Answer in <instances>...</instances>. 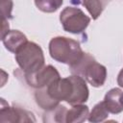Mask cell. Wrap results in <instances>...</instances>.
<instances>
[{
    "mask_svg": "<svg viewBox=\"0 0 123 123\" xmlns=\"http://www.w3.org/2000/svg\"><path fill=\"white\" fill-rule=\"evenodd\" d=\"M50 97L61 102L65 101L69 105L83 104L87 101L89 90L86 80L80 75L72 74L66 78H58L46 86Z\"/></svg>",
    "mask_w": 123,
    "mask_h": 123,
    "instance_id": "6da1fadb",
    "label": "cell"
},
{
    "mask_svg": "<svg viewBox=\"0 0 123 123\" xmlns=\"http://www.w3.org/2000/svg\"><path fill=\"white\" fill-rule=\"evenodd\" d=\"M104 103L109 112L117 114L123 111V90L118 87L110 89L104 98Z\"/></svg>",
    "mask_w": 123,
    "mask_h": 123,
    "instance_id": "9c48e42d",
    "label": "cell"
},
{
    "mask_svg": "<svg viewBox=\"0 0 123 123\" xmlns=\"http://www.w3.org/2000/svg\"><path fill=\"white\" fill-rule=\"evenodd\" d=\"M36 118L31 111L23 108L13 106L10 107L6 101L1 99L0 122H35Z\"/></svg>",
    "mask_w": 123,
    "mask_h": 123,
    "instance_id": "52a82bcc",
    "label": "cell"
},
{
    "mask_svg": "<svg viewBox=\"0 0 123 123\" xmlns=\"http://www.w3.org/2000/svg\"><path fill=\"white\" fill-rule=\"evenodd\" d=\"M35 99H36L37 104L44 111H50V110L56 108L60 104L59 101L50 97V95L48 94V92L46 90V86L36 90Z\"/></svg>",
    "mask_w": 123,
    "mask_h": 123,
    "instance_id": "7c38bea8",
    "label": "cell"
},
{
    "mask_svg": "<svg viewBox=\"0 0 123 123\" xmlns=\"http://www.w3.org/2000/svg\"><path fill=\"white\" fill-rule=\"evenodd\" d=\"M67 109L62 105H58L56 108L46 111L43 115V121L45 122H59L63 123L65 122V114Z\"/></svg>",
    "mask_w": 123,
    "mask_h": 123,
    "instance_id": "4fadbf2b",
    "label": "cell"
},
{
    "mask_svg": "<svg viewBox=\"0 0 123 123\" xmlns=\"http://www.w3.org/2000/svg\"><path fill=\"white\" fill-rule=\"evenodd\" d=\"M12 0H1V12H2V20L12 19L13 16L12 14Z\"/></svg>",
    "mask_w": 123,
    "mask_h": 123,
    "instance_id": "2e32d148",
    "label": "cell"
},
{
    "mask_svg": "<svg viewBox=\"0 0 123 123\" xmlns=\"http://www.w3.org/2000/svg\"><path fill=\"white\" fill-rule=\"evenodd\" d=\"M24 78L30 86L38 89L49 86L53 81L60 78V73L53 65L48 64L34 73L24 74Z\"/></svg>",
    "mask_w": 123,
    "mask_h": 123,
    "instance_id": "8992f818",
    "label": "cell"
},
{
    "mask_svg": "<svg viewBox=\"0 0 123 123\" xmlns=\"http://www.w3.org/2000/svg\"><path fill=\"white\" fill-rule=\"evenodd\" d=\"M109 116V111L104 103V101L97 103L91 110L90 113L88 114L87 120L92 123L103 122Z\"/></svg>",
    "mask_w": 123,
    "mask_h": 123,
    "instance_id": "5bb4252c",
    "label": "cell"
},
{
    "mask_svg": "<svg viewBox=\"0 0 123 123\" xmlns=\"http://www.w3.org/2000/svg\"><path fill=\"white\" fill-rule=\"evenodd\" d=\"M88 107L83 104L72 105V107L67 110L65 114L66 123H81L87 119L88 117Z\"/></svg>",
    "mask_w": 123,
    "mask_h": 123,
    "instance_id": "8fae6325",
    "label": "cell"
},
{
    "mask_svg": "<svg viewBox=\"0 0 123 123\" xmlns=\"http://www.w3.org/2000/svg\"><path fill=\"white\" fill-rule=\"evenodd\" d=\"M1 39L5 48L14 54L23 44L28 41L27 37L18 30H10L1 37Z\"/></svg>",
    "mask_w": 123,
    "mask_h": 123,
    "instance_id": "ba28073f",
    "label": "cell"
},
{
    "mask_svg": "<svg viewBox=\"0 0 123 123\" xmlns=\"http://www.w3.org/2000/svg\"><path fill=\"white\" fill-rule=\"evenodd\" d=\"M49 54L56 62L70 66L80 61L84 52L77 40L66 37H56L49 42Z\"/></svg>",
    "mask_w": 123,
    "mask_h": 123,
    "instance_id": "3957f363",
    "label": "cell"
},
{
    "mask_svg": "<svg viewBox=\"0 0 123 123\" xmlns=\"http://www.w3.org/2000/svg\"><path fill=\"white\" fill-rule=\"evenodd\" d=\"M69 70L74 75L82 76L94 87L102 86L107 79L106 66L97 62L94 57L85 52L79 62L69 66Z\"/></svg>",
    "mask_w": 123,
    "mask_h": 123,
    "instance_id": "7a4b0ae2",
    "label": "cell"
},
{
    "mask_svg": "<svg viewBox=\"0 0 123 123\" xmlns=\"http://www.w3.org/2000/svg\"><path fill=\"white\" fill-rule=\"evenodd\" d=\"M111 0H70L72 5H83L92 16V19H97Z\"/></svg>",
    "mask_w": 123,
    "mask_h": 123,
    "instance_id": "30bf717a",
    "label": "cell"
},
{
    "mask_svg": "<svg viewBox=\"0 0 123 123\" xmlns=\"http://www.w3.org/2000/svg\"><path fill=\"white\" fill-rule=\"evenodd\" d=\"M117 84H118L119 86L123 87V68L118 73V76H117Z\"/></svg>",
    "mask_w": 123,
    "mask_h": 123,
    "instance_id": "e0dca14e",
    "label": "cell"
},
{
    "mask_svg": "<svg viewBox=\"0 0 123 123\" xmlns=\"http://www.w3.org/2000/svg\"><path fill=\"white\" fill-rule=\"evenodd\" d=\"M63 0H35L36 7L43 12H54L62 5Z\"/></svg>",
    "mask_w": 123,
    "mask_h": 123,
    "instance_id": "9a60e30c",
    "label": "cell"
},
{
    "mask_svg": "<svg viewBox=\"0 0 123 123\" xmlns=\"http://www.w3.org/2000/svg\"><path fill=\"white\" fill-rule=\"evenodd\" d=\"M60 21L65 32L78 35L86 31L90 18L79 8L66 7L60 13Z\"/></svg>",
    "mask_w": 123,
    "mask_h": 123,
    "instance_id": "5b68a950",
    "label": "cell"
},
{
    "mask_svg": "<svg viewBox=\"0 0 123 123\" xmlns=\"http://www.w3.org/2000/svg\"><path fill=\"white\" fill-rule=\"evenodd\" d=\"M15 61L24 72L31 74L44 66V55L41 47L33 41H27L15 53Z\"/></svg>",
    "mask_w": 123,
    "mask_h": 123,
    "instance_id": "277c9868",
    "label": "cell"
}]
</instances>
